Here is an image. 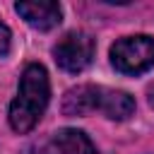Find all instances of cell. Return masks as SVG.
Instances as JSON below:
<instances>
[{
    "mask_svg": "<svg viewBox=\"0 0 154 154\" xmlns=\"http://www.w3.org/2000/svg\"><path fill=\"white\" fill-rule=\"evenodd\" d=\"M51 99L48 72L41 63H29L19 79V91L10 103V125L14 132H29L43 116Z\"/></svg>",
    "mask_w": 154,
    "mask_h": 154,
    "instance_id": "cell-1",
    "label": "cell"
},
{
    "mask_svg": "<svg viewBox=\"0 0 154 154\" xmlns=\"http://www.w3.org/2000/svg\"><path fill=\"white\" fill-rule=\"evenodd\" d=\"M111 63L123 75H142L154 67V38L147 34L123 36L111 46Z\"/></svg>",
    "mask_w": 154,
    "mask_h": 154,
    "instance_id": "cell-2",
    "label": "cell"
},
{
    "mask_svg": "<svg viewBox=\"0 0 154 154\" xmlns=\"http://www.w3.org/2000/svg\"><path fill=\"white\" fill-rule=\"evenodd\" d=\"M53 55L60 70L77 75L84 67H89L94 60V38L87 31H70L55 43Z\"/></svg>",
    "mask_w": 154,
    "mask_h": 154,
    "instance_id": "cell-3",
    "label": "cell"
},
{
    "mask_svg": "<svg viewBox=\"0 0 154 154\" xmlns=\"http://www.w3.org/2000/svg\"><path fill=\"white\" fill-rule=\"evenodd\" d=\"M14 10L29 26L38 31H48L58 26L63 19V10L58 2H17Z\"/></svg>",
    "mask_w": 154,
    "mask_h": 154,
    "instance_id": "cell-4",
    "label": "cell"
},
{
    "mask_svg": "<svg viewBox=\"0 0 154 154\" xmlns=\"http://www.w3.org/2000/svg\"><path fill=\"white\" fill-rule=\"evenodd\" d=\"M99 94H101V87H96V84L72 87L63 99V113L65 116H87L91 111H99Z\"/></svg>",
    "mask_w": 154,
    "mask_h": 154,
    "instance_id": "cell-5",
    "label": "cell"
},
{
    "mask_svg": "<svg viewBox=\"0 0 154 154\" xmlns=\"http://www.w3.org/2000/svg\"><path fill=\"white\" fill-rule=\"evenodd\" d=\"M99 111L111 120H125L135 113V99L128 91L120 89H106L101 87L99 94Z\"/></svg>",
    "mask_w": 154,
    "mask_h": 154,
    "instance_id": "cell-6",
    "label": "cell"
},
{
    "mask_svg": "<svg viewBox=\"0 0 154 154\" xmlns=\"http://www.w3.org/2000/svg\"><path fill=\"white\" fill-rule=\"evenodd\" d=\"M53 147L58 149V154H96V147L91 144V140L75 128L58 130L53 137Z\"/></svg>",
    "mask_w": 154,
    "mask_h": 154,
    "instance_id": "cell-7",
    "label": "cell"
},
{
    "mask_svg": "<svg viewBox=\"0 0 154 154\" xmlns=\"http://www.w3.org/2000/svg\"><path fill=\"white\" fill-rule=\"evenodd\" d=\"M10 38H12V36H10V29L0 22V55H5V53L10 51Z\"/></svg>",
    "mask_w": 154,
    "mask_h": 154,
    "instance_id": "cell-8",
    "label": "cell"
},
{
    "mask_svg": "<svg viewBox=\"0 0 154 154\" xmlns=\"http://www.w3.org/2000/svg\"><path fill=\"white\" fill-rule=\"evenodd\" d=\"M147 101H149V106L154 108V84H149V89H147Z\"/></svg>",
    "mask_w": 154,
    "mask_h": 154,
    "instance_id": "cell-9",
    "label": "cell"
}]
</instances>
